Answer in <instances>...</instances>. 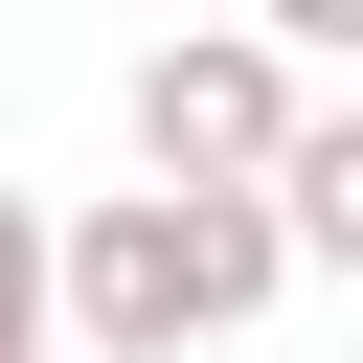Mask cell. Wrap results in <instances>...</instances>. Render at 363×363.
Here are the masks:
<instances>
[{"mask_svg":"<svg viewBox=\"0 0 363 363\" xmlns=\"http://www.w3.org/2000/svg\"><path fill=\"white\" fill-rule=\"evenodd\" d=\"M272 295H295L272 182H113V204L68 227V340H91V363H182V340H227V318H272Z\"/></svg>","mask_w":363,"mask_h":363,"instance_id":"6da1fadb","label":"cell"},{"mask_svg":"<svg viewBox=\"0 0 363 363\" xmlns=\"http://www.w3.org/2000/svg\"><path fill=\"white\" fill-rule=\"evenodd\" d=\"M295 113H318V91H295L272 23H182V45H136V159H159V182H272Z\"/></svg>","mask_w":363,"mask_h":363,"instance_id":"7a4b0ae2","label":"cell"},{"mask_svg":"<svg viewBox=\"0 0 363 363\" xmlns=\"http://www.w3.org/2000/svg\"><path fill=\"white\" fill-rule=\"evenodd\" d=\"M272 227H295V272H340V295H363V113H295V159H272Z\"/></svg>","mask_w":363,"mask_h":363,"instance_id":"3957f363","label":"cell"},{"mask_svg":"<svg viewBox=\"0 0 363 363\" xmlns=\"http://www.w3.org/2000/svg\"><path fill=\"white\" fill-rule=\"evenodd\" d=\"M45 340H68V227L0 182V363H45Z\"/></svg>","mask_w":363,"mask_h":363,"instance_id":"277c9868","label":"cell"},{"mask_svg":"<svg viewBox=\"0 0 363 363\" xmlns=\"http://www.w3.org/2000/svg\"><path fill=\"white\" fill-rule=\"evenodd\" d=\"M250 23H272V45H340V68H363V0H250Z\"/></svg>","mask_w":363,"mask_h":363,"instance_id":"5b68a950","label":"cell"}]
</instances>
